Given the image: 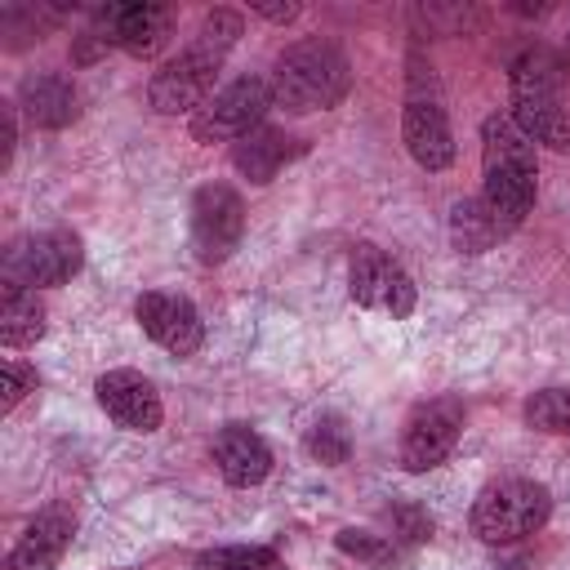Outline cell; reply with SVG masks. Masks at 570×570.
Returning a JSON list of instances; mask_svg holds the SVG:
<instances>
[{
  "label": "cell",
  "instance_id": "6da1fadb",
  "mask_svg": "<svg viewBox=\"0 0 570 570\" xmlns=\"http://www.w3.org/2000/svg\"><path fill=\"white\" fill-rule=\"evenodd\" d=\"M240 40V13L236 9H209L196 27V36L151 71L147 80V102L160 116H196L214 94V76L223 71L227 53Z\"/></svg>",
  "mask_w": 570,
  "mask_h": 570
},
{
  "label": "cell",
  "instance_id": "7a4b0ae2",
  "mask_svg": "<svg viewBox=\"0 0 570 570\" xmlns=\"http://www.w3.org/2000/svg\"><path fill=\"white\" fill-rule=\"evenodd\" d=\"M539 196L534 138L512 120V111H490L481 120V200L517 232Z\"/></svg>",
  "mask_w": 570,
  "mask_h": 570
},
{
  "label": "cell",
  "instance_id": "3957f363",
  "mask_svg": "<svg viewBox=\"0 0 570 570\" xmlns=\"http://www.w3.org/2000/svg\"><path fill=\"white\" fill-rule=\"evenodd\" d=\"M267 85H272V102L294 111V116L330 111L352 89V62L334 40L307 36V40H294L276 53Z\"/></svg>",
  "mask_w": 570,
  "mask_h": 570
},
{
  "label": "cell",
  "instance_id": "277c9868",
  "mask_svg": "<svg viewBox=\"0 0 570 570\" xmlns=\"http://www.w3.org/2000/svg\"><path fill=\"white\" fill-rule=\"evenodd\" d=\"M508 102L512 120L548 147L570 151V116H566V71L548 49H521L508 67Z\"/></svg>",
  "mask_w": 570,
  "mask_h": 570
},
{
  "label": "cell",
  "instance_id": "5b68a950",
  "mask_svg": "<svg viewBox=\"0 0 570 570\" xmlns=\"http://www.w3.org/2000/svg\"><path fill=\"white\" fill-rule=\"evenodd\" d=\"M405 67L410 71H405L401 138H405V151L414 156L419 169L441 174L454 160V129H450V116H445V98H441L432 62H423V53H410Z\"/></svg>",
  "mask_w": 570,
  "mask_h": 570
},
{
  "label": "cell",
  "instance_id": "8992f818",
  "mask_svg": "<svg viewBox=\"0 0 570 570\" xmlns=\"http://www.w3.org/2000/svg\"><path fill=\"white\" fill-rule=\"evenodd\" d=\"M552 517V494L543 481L530 476H503L490 481L476 499H472V534L481 543H517L530 539L548 525Z\"/></svg>",
  "mask_w": 570,
  "mask_h": 570
},
{
  "label": "cell",
  "instance_id": "52a82bcc",
  "mask_svg": "<svg viewBox=\"0 0 570 570\" xmlns=\"http://www.w3.org/2000/svg\"><path fill=\"white\" fill-rule=\"evenodd\" d=\"M85 267V245L76 232L67 227H49V232H31L22 240H13L0 258V272L9 285H27V289H49V285H67L76 272Z\"/></svg>",
  "mask_w": 570,
  "mask_h": 570
},
{
  "label": "cell",
  "instance_id": "ba28073f",
  "mask_svg": "<svg viewBox=\"0 0 570 570\" xmlns=\"http://www.w3.org/2000/svg\"><path fill=\"white\" fill-rule=\"evenodd\" d=\"M347 294H352L356 307L392 316V321H405L419 303V289H414L410 272L370 240L356 245L352 258H347Z\"/></svg>",
  "mask_w": 570,
  "mask_h": 570
},
{
  "label": "cell",
  "instance_id": "9c48e42d",
  "mask_svg": "<svg viewBox=\"0 0 570 570\" xmlns=\"http://www.w3.org/2000/svg\"><path fill=\"white\" fill-rule=\"evenodd\" d=\"M245 200L227 183H205L191 196V254L200 267H218L240 249Z\"/></svg>",
  "mask_w": 570,
  "mask_h": 570
},
{
  "label": "cell",
  "instance_id": "30bf717a",
  "mask_svg": "<svg viewBox=\"0 0 570 570\" xmlns=\"http://www.w3.org/2000/svg\"><path fill=\"white\" fill-rule=\"evenodd\" d=\"M272 102V85L263 76H240L232 85H223L196 116H191V138L196 142H236L249 129L263 125Z\"/></svg>",
  "mask_w": 570,
  "mask_h": 570
},
{
  "label": "cell",
  "instance_id": "8fae6325",
  "mask_svg": "<svg viewBox=\"0 0 570 570\" xmlns=\"http://www.w3.org/2000/svg\"><path fill=\"white\" fill-rule=\"evenodd\" d=\"M463 436V405L454 396H432L410 410L401 428V468L405 472H432L441 468Z\"/></svg>",
  "mask_w": 570,
  "mask_h": 570
},
{
  "label": "cell",
  "instance_id": "7c38bea8",
  "mask_svg": "<svg viewBox=\"0 0 570 570\" xmlns=\"http://www.w3.org/2000/svg\"><path fill=\"white\" fill-rule=\"evenodd\" d=\"M134 316H138L142 334L156 347H165L169 356H196L200 343H205V321H200V312H196V303L187 294L147 289V294H138Z\"/></svg>",
  "mask_w": 570,
  "mask_h": 570
},
{
  "label": "cell",
  "instance_id": "4fadbf2b",
  "mask_svg": "<svg viewBox=\"0 0 570 570\" xmlns=\"http://www.w3.org/2000/svg\"><path fill=\"white\" fill-rule=\"evenodd\" d=\"M169 27H174V13L165 4L138 0V4H107V9H98L89 31L107 49H125L129 58H151L169 40Z\"/></svg>",
  "mask_w": 570,
  "mask_h": 570
},
{
  "label": "cell",
  "instance_id": "5bb4252c",
  "mask_svg": "<svg viewBox=\"0 0 570 570\" xmlns=\"http://www.w3.org/2000/svg\"><path fill=\"white\" fill-rule=\"evenodd\" d=\"M94 396L102 405V414L125 428V432H156L165 423V405H160V392L147 374L138 370H107L98 374L94 383Z\"/></svg>",
  "mask_w": 570,
  "mask_h": 570
},
{
  "label": "cell",
  "instance_id": "9a60e30c",
  "mask_svg": "<svg viewBox=\"0 0 570 570\" xmlns=\"http://www.w3.org/2000/svg\"><path fill=\"white\" fill-rule=\"evenodd\" d=\"M71 534H76V512L67 503L40 508L27 521V530L18 534V543L9 548L4 570H53L62 561V552L71 548Z\"/></svg>",
  "mask_w": 570,
  "mask_h": 570
},
{
  "label": "cell",
  "instance_id": "2e32d148",
  "mask_svg": "<svg viewBox=\"0 0 570 570\" xmlns=\"http://www.w3.org/2000/svg\"><path fill=\"white\" fill-rule=\"evenodd\" d=\"M303 151H307L303 138H294V134H285V129H276V125H258V129H249L245 138L232 142V165H236L240 178H249L254 187H267V183H272L285 165H294Z\"/></svg>",
  "mask_w": 570,
  "mask_h": 570
},
{
  "label": "cell",
  "instance_id": "e0dca14e",
  "mask_svg": "<svg viewBox=\"0 0 570 570\" xmlns=\"http://www.w3.org/2000/svg\"><path fill=\"white\" fill-rule=\"evenodd\" d=\"M18 107L40 129H67L80 120V89L62 71H31L18 85Z\"/></svg>",
  "mask_w": 570,
  "mask_h": 570
},
{
  "label": "cell",
  "instance_id": "ac0fdd59",
  "mask_svg": "<svg viewBox=\"0 0 570 570\" xmlns=\"http://www.w3.org/2000/svg\"><path fill=\"white\" fill-rule=\"evenodd\" d=\"M214 463H218V472H223L227 485L249 490V485L267 481V472H272V450H267V441H263L254 428L227 423V428L214 432Z\"/></svg>",
  "mask_w": 570,
  "mask_h": 570
},
{
  "label": "cell",
  "instance_id": "d6986e66",
  "mask_svg": "<svg viewBox=\"0 0 570 570\" xmlns=\"http://www.w3.org/2000/svg\"><path fill=\"white\" fill-rule=\"evenodd\" d=\"M508 232H512V227H508L481 196H463V200H454V209H450V240H454L459 254H485V249H494Z\"/></svg>",
  "mask_w": 570,
  "mask_h": 570
},
{
  "label": "cell",
  "instance_id": "ffe728a7",
  "mask_svg": "<svg viewBox=\"0 0 570 570\" xmlns=\"http://www.w3.org/2000/svg\"><path fill=\"white\" fill-rule=\"evenodd\" d=\"M45 338V303L27 285H0V343L4 347H31Z\"/></svg>",
  "mask_w": 570,
  "mask_h": 570
},
{
  "label": "cell",
  "instance_id": "44dd1931",
  "mask_svg": "<svg viewBox=\"0 0 570 570\" xmlns=\"http://www.w3.org/2000/svg\"><path fill=\"white\" fill-rule=\"evenodd\" d=\"M303 445H307V454H312L316 463H325V468H343L347 454H352V432H347V423H343L338 414H321V419H312Z\"/></svg>",
  "mask_w": 570,
  "mask_h": 570
},
{
  "label": "cell",
  "instance_id": "7402d4cb",
  "mask_svg": "<svg viewBox=\"0 0 570 570\" xmlns=\"http://www.w3.org/2000/svg\"><path fill=\"white\" fill-rule=\"evenodd\" d=\"M525 423L548 436H570V387H539L525 401Z\"/></svg>",
  "mask_w": 570,
  "mask_h": 570
},
{
  "label": "cell",
  "instance_id": "603a6c76",
  "mask_svg": "<svg viewBox=\"0 0 570 570\" xmlns=\"http://www.w3.org/2000/svg\"><path fill=\"white\" fill-rule=\"evenodd\" d=\"M196 570H281L276 552L263 543H227L196 557Z\"/></svg>",
  "mask_w": 570,
  "mask_h": 570
},
{
  "label": "cell",
  "instance_id": "cb8c5ba5",
  "mask_svg": "<svg viewBox=\"0 0 570 570\" xmlns=\"http://www.w3.org/2000/svg\"><path fill=\"white\" fill-rule=\"evenodd\" d=\"M334 548L361 566H387L392 561V543L383 534H370V530H338L334 534Z\"/></svg>",
  "mask_w": 570,
  "mask_h": 570
},
{
  "label": "cell",
  "instance_id": "d4e9b609",
  "mask_svg": "<svg viewBox=\"0 0 570 570\" xmlns=\"http://www.w3.org/2000/svg\"><path fill=\"white\" fill-rule=\"evenodd\" d=\"M36 383H40V374L31 370V365H22V361H4L0 365V414H9L22 396H31L36 392Z\"/></svg>",
  "mask_w": 570,
  "mask_h": 570
},
{
  "label": "cell",
  "instance_id": "484cf974",
  "mask_svg": "<svg viewBox=\"0 0 570 570\" xmlns=\"http://www.w3.org/2000/svg\"><path fill=\"white\" fill-rule=\"evenodd\" d=\"M13 147H18L13 102H0V169H9V165H13Z\"/></svg>",
  "mask_w": 570,
  "mask_h": 570
},
{
  "label": "cell",
  "instance_id": "4316f807",
  "mask_svg": "<svg viewBox=\"0 0 570 570\" xmlns=\"http://www.w3.org/2000/svg\"><path fill=\"white\" fill-rule=\"evenodd\" d=\"M396 530H401V539L419 543V539L432 534V521H428L423 512H414V508H401V512H396Z\"/></svg>",
  "mask_w": 570,
  "mask_h": 570
},
{
  "label": "cell",
  "instance_id": "83f0119b",
  "mask_svg": "<svg viewBox=\"0 0 570 570\" xmlns=\"http://www.w3.org/2000/svg\"><path fill=\"white\" fill-rule=\"evenodd\" d=\"M249 9L263 13L267 22H294V18H298V4H263V0H254Z\"/></svg>",
  "mask_w": 570,
  "mask_h": 570
}]
</instances>
